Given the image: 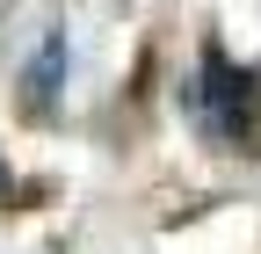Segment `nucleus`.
Wrapping results in <instances>:
<instances>
[{
  "instance_id": "1",
  "label": "nucleus",
  "mask_w": 261,
  "mask_h": 254,
  "mask_svg": "<svg viewBox=\"0 0 261 254\" xmlns=\"http://www.w3.org/2000/svg\"><path fill=\"white\" fill-rule=\"evenodd\" d=\"M189 109H196V123H203L211 138L247 145L254 123H261V73L240 66L225 44H203V66H196V80H189Z\"/></svg>"
},
{
  "instance_id": "2",
  "label": "nucleus",
  "mask_w": 261,
  "mask_h": 254,
  "mask_svg": "<svg viewBox=\"0 0 261 254\" xmlns=\"http://www.w3.org/2000/svg\"><path fill=\"white\" fill-rule=\"evenodd\" d=\"M15 87H22V94H15V109H22L29 123L58 116V102H65V29H44L37 58L22 66V80H15Z\"/></svg>"
},
{
  "instance_id": "3",
  "label": "nucleus",
  "mask_w": 261,
  "mask_h": 254,
  "mask_svg": "<svg viewBox=\"0 0 261 254\" xmlns=\"http://www.w3.org/2000/svg\"><path fill=\"white\" fill-rule=\"evenodd\" d=\"M0 196H8V160H0Z\"/></svg>"
}]
</instances>
